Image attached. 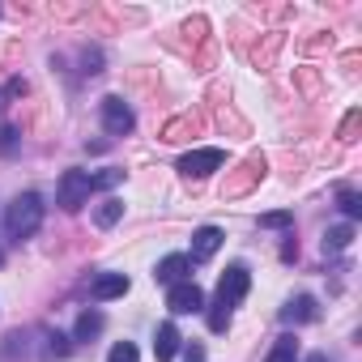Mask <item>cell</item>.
Masks as SVG:
<instances>
[{
    "instance_id": "1",
    "label": "cell",
    "mask_w": 362,
    "mask_h": 362,
    "mask_svg": "<svg viewBox=\"0 0 362 362\" xmlns=\"http://www.w3.org/2000/svg\"><path fill=\"white\" fill-rule=\"evenodd\" d=\"M39 226H43V201H39V192L13 197L9 209H5V230H9V239H13V243H26Z\"/></svg>"
},
{
    "instance_id": "2",
    "label": "cell",
    "mask_w": 362,
    "mask_h": 362,
    "mask_svg": "<svg viewBox=\"0 0 362 362\" xmlns=\"http://www.w3.org/2000/svg\"><path fill=\"white\" fill-rule=\"evenodd\" d=\"M264 170H269V158L264 153H252V158H243L239 162V170H226V184H222V197H247L260 179H264Z\"/></svg>"
},
{
    "instance_id": "3",
    "label": "cell",
    "mask_w": 362,
    "mask_h": 362,
    "mask_svg": "<svg viewBox=\"0 0 362 362\" xmlns=\"http://www.w3.org/2000/svg\"><path fill=\"white\" fill-rule=\"evenodd\" d=\"M90 192H94V175L90 170H64L60 175V188H56V201H60L64 214H77L90 201Z\"/></svg>"
},
{
    "instance_id": "4",
    "label": "cell",
    "mask_w": 362,
    "mask_h": 362,
    "mask_svg": "<svg viewBox=\"0 0 362 362\" xmlns=\"http://www.w3.org/2000/svg\"><path fill=\"white\" fill-rule=\"evenodd\" d=\"M98 115H103V128H107L111 136H128V132L136 128V115H132V107H128L119 94H107V98L98 103Z\"/></svg>"
},
{
    "instance_id": "5",
    "label": "cell",
    "mask_w": 362,
    "mask_h": 362,
    "mask_svg": "<svg viewBox=\"0 0 362 362\" xmlns=\"http://www.w3.org/2000/svg\"><path fill=\"white\" fill-rule=\"evenodd\" d=\"M222 166H226V153L214 149V145H205V149H188L184 158H179V170H184L188 179H209V175L222 170Z\"/></svg>"
},
{
    "instance_id": "6",
    "label": "cell",
    "mask_w": 362,
    "mask_h": 362,
    "mask_svg": "<svg viewBox=\"0 0 362 362\" xmlns=\"http://www.w3.org/2000/svg\"><path fill=\"white\" fill-rule=\"evenodd\" d=\"M247 290H252V273H247L243 264H230V269L222 273V281H218V298H214V303H222V307L230 311V307L243 303Z\"/></svg>"
},
{
    "instance_id": "7",
    "label": "cell",
    "mask_w": 362,
    "mask_h": 362,
    "mask_svg": "<svg viewBox=\"0 0 362 362\" xmlns=\"http://www.w3.org/2000/svg\"><path fill=\"white\" fill-rule=\"evenodd\" d=\"M166 307H170L175 315H197V311H205V294H201L197 281H179V286H170Z\"/></svg>"
},
{
    "instance_id": "8",
    "label": "cell",
    "mask_w": 362,
    "mask_h": 362,
    "mask_svg": "<svg viewBox=\"0 0 362 362\" xmlns=\"http://www.w3.org/2000/svg\"><path fill=\"white\" fill-rule=\"evenodd\" d=\"M188 273H192V260H188L184 252H175V256H162V260H158L153 281H162V286H179V281H192Z\"/></svg>"
},
{
    "instance_id": "9",
    "label": "cell",
    "mask_w": 362,
    "mask_h": 362,
    "mask_svg": "<svg viewBox=\"0 0 362 362\" xmlns=\"http://www.w3.org/2000/svg\"><path fill=\"white\" fill-rule=\"evenodd\" d=\"M119 294H128V277L124 273H103V277L90 281V298L94 303H107V298H119Z\"/></svg>"
},
{
    "instance_id": "10",
    "label": "cell",
    "mask_w": 362,
    "mask_h": 362,
    "mask_svg": "<svg viewBox=\"0 0 362 362\" xmlns=\"http://www.w3.org/2000/svg\"><path fill=\"white\" fill-rule=\"evenodd\" d=\"M218 247H222V230H218V226H201V230L192 235V256H188V260H209Z\"/></svg>"
},
{
    "instance_id": "11",
    "label": "cell",
    "mask_w": 362,
    "mask_h": 362,
    "mask_svg": "<svg viewBox=\"0 0 362 362\" xmlns=\"http://www.w3.org/2000/svg\"><path fill=\"white\" fill-rule=\"evenodd\" d=\"M320 311H315V298L311 294H298V298H290L286 307H281V324H307V320H315Z\"/></svg>"
},
{
    "instance_id": "12",
    "label": "cell",
    "mask_w": 362,
    "mask_h": 362,
    "mask_svg": "<svg viewBox=\"0 0 362 362\" xmlns=\"http://www.w3.org/2000/svg\"><path fill=\"white\" fill-rule=\"evenodd\" d=\"M179 349V328L175 324H158V337H153V358L158 362H170Z\"/></svg>"
},
{
    "instance_id": "13",
    "label": "cell",
    "mask_w": 362,
    "mask_h": 362,
    "mask_svg": "<svg viewBox=\"0 0 362 362\" xmlns=\"http://www.w3.org/2000/svg\"><path fill=\"white\" fill-rule=\"evenodd\" d=\"M197 128H201V115H179L162 128V141H188V136H197Z\"/></svg>"
},
{
    "instance_id": "14",
    "label": "cell",
    "mask_w": 362,
    "mask_h": 362,
    "mask_svg": "<svg viewBox=\"0 0 362 362\" xmlns=\"http://www.w3.org/2000/svg\"><path fill=\"white\" fill-rule=\"evenodd\" d=\"M103 311H81L77 315V328H73V341H94L98 332H103Z\"/></svg>"
},
{
    "instance_id": "15",
    "label": "cell",
    "mask_w": 362,
    "mask_h": 362,
    "mask_svg": "<svg viewBox=\"0 0 362 362\" xmlns=\"http://www.w3.org/2000/svg\"><path fill=\"white\" fill-rule=\"evenodd\" d=\"M349 243H354V226L341 222V226H332V230L324 235V256H337V252H345Z\"/></svg>"
},
{
    "instance_id": "16",
    "label": "cell",
    "mask_w": 362,
    "mask_h": 362,
    "mask_svg": "<svg viewBox=\"0 0 362 362\" xmlns=\"http://www.w3.org/2000/svg\"><path fill=\"white\" fill-rule=\"evenodd\" d=\"M264 362H298V337L281 332V337H277V345H273V354H269Z\"/></svg>"
},
{
    "instance_id": "17",
    "label": "cell",
    "mask_w": 362,
    "mask_h": 362,
    "mask_svg": "<svg viewBox=\"0 0 362 362\" xmlns=\"http://www.w3.org/2000/svg\"><path fill=\"white\" fill-rule=\"evenodd\" d=\"M119 218H124V201H115V197H107V201L94 209V222H98L103 230H107V226H115Z\"/></svg>"
},
{
    "instance_id": "18",
    "label": "cell",
    "mask_w": 362,
    "mask_h": 362,
    "mask_svg": "<svg viewBox=\"0 0 362 362\" xmlns=\"http://www.w3.org/2000/svg\"><path fill=\"white\" fill-rule=\"evenodd\" d=\"M337 205H341V214H345L349 222H358V218H362V197H358L354 188H341V192H337Z\"/></svg>"
},
{
    "instance_id": "19",
    "label": "cell",
    "mask_w": 362,
    "mask_h": 362,
    "mask_svg": "<svg viewBox=\"0 0 362 362\" xmlns=\"http://www.w3.org/2000/svg\"><path fill=\"white\" fill-rule=\"evenodd\" d=\"M358 132H362V111L354 107V111H345V119H341V132H337V136H341L345 145H354V141H358Z\"/></svg>"
},
{
    "instance_id": "20",
    "label": "cell",
    "mask_w": 362,
    "mask_h": 362,
    "mask_svg": "<svg viewBox=\"0 0 362 362\" xmlns=\"http://www.w3.org/2000/svg\"><path fill=\"white\" fill-rule=\"evenodd\" d=\"M69 354H73V337L47 332V358H69Z\"/></svg>"
},
{
    "instance_id": "21",
    "label": "cell",
    "mask_w": 362,
    "mask_h": 362,
    "mask_svg": "<svg viewBox=\"0 0 362 362\" xmlns=\"http://www.w3.org/2000/svg\"><path fill=\"white\" fill-rule=\"evenodd\" d=\"M205 320H209V332H226V328H230V311H226L222 303H214V307L205 311Z\"/></svg>"
},
{
    "instance_id": "22",
    "label": "cell",
    "mask_w": 362,
    "mask_h": 362,
    "mask_svg": "<svg viewBox=\"0 0 362 362\" xmlns=\"http://www.w3.org/2000/svg\"><path fill=\"white\" fill-rule=\"evenodd\" d=\"M290 222H294V214H290V209H273V214H264V218H260V226H264V230H286Z\"/></svg>"
},
{
    "instance_id": "23",
    "label": "cell",
    "mask_w": 362,
    "mask_h": 362,
    "mask_svg": "<svg viewBox=\"0 0 362 362\" xmlns=\"http://www.w3.org/2000/svg\"><path fill=\"white\" fill-rule=\"evenodd\" d=\"M141 354H136V345L132 341H119V345H111V358L107 362H136Z\"/></svg>"
},
{
    "instance_id": "24",
    "label": "cell",
    "mask_w": 362,
    "mask_h": 362,
    "mask_svg": "<svg viewBox=\"0 0 362 362\" xmlns=\"http://www.w3.org/2000/svg\"><path fill=\"white\" fill-rule=\"evenodd\" d=\"M13 149H18V128H13V124H0V153L9 158Z\"/></svg>"
},
{
    "instance_id": "25",
    "label": "cell",
    "mask_w": 362,
    "mask_h": 362,
    "mask_svg": "<svg viewBox=\"0 0 362 362\" xmlns=\"http://www.w3.org/2000/svg\"><path fill=\"white\" fill-rule=\"evenodd\" d=\"M124 179V170H103V175H94V188H115Z\"/></svg>"
},
{
    "instance_id": "26",
    "label": "cell",
    "mask_w": 362,
    "mask_h": 362,
    "mask_svg": "<svg viewBox=\"0 0 362 362\" xmlns=\"http://www.w3.org/2000/svg\"><path fill=\"white\" fill-rule=\"evenodd\" d=\"M298 81H303V90H315L320 81H315V73H298Z\"/></svg>"
},
{
    "instance_id": "27",
    "label": "cell",
    "mask_w": 362,
    "mask_h": 362,
    "mask_svg": "<svg viewBox=\"0 0 362 362\" xmlns=\"http://www.w3.org/2000/svg\"><path fill=\"white\" fill-rule=\"evenodd\" d=\"M188 362H205V349L201 345H188Z\"/></svg>"
},
{
    "instance_id": "28",
    "label": "cell",
    "mask_w": 362,
    "mask_h": 362,
    "mask_svg": "<svg viewBox=\"0 0 362 362\" xmlns=\"http://www.w3.org/2000/svg\"><path fill=\"white\" fill-rule=\"evenodd\" d=\"M307 362H332V358H328V354H311Z\"/></svg>"
},
{
    "instance_id": "29",
    "label": "cell",
    "mask_w": 362,
    "mask_h": 362,
    "mask_svg": "<svg viewBox=\"0 0 362 362\" xmlns=\"http://www.w3.org/2000/svg\"><path fill=\"white\" fill-rule=\"evenodd\" d=\"M0 264H5V252H0Z\"/></svg>"
}]
</instances>
